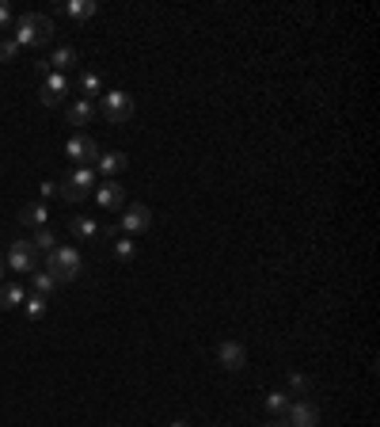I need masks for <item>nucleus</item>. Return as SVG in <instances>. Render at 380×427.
Returning <instances> with one entry per match:
<instances>
[{
	"mask_svg": "<svg viewBox=\"0 0 380 427\" xmlns=\"http://www.w3.org/2000/svg\"><path fill=\"white\" fill-rule=\"evenodd\" d=\"M50 38H53V19L38 16V12H27V16L16 19V35H12V42H16L19 50H23V46H46Z\"/></svg>",
	"mask_w": 380,
	"mask_h": 427,
	"instance_id": "nucleus-1",
	"label": "nucleus"
},
{
	"mask_svg": "<svg viewBox=\"0 0 380 427\" xmlns=\"http://www.w3.org/2000/svg\"><path fill=\"white\" fill-rule=\"evenodd\" d=\"M46 271L58 279V287H61V282H73L76 275H80L84 259H80V252H76L73 245H58L50 252V259H46Z\"/></svg>",
	"mask_w": 380,
	"mask_h": 427,
	"instance_id": "nucleus-2",
	"label": "nucleus"
},
{
	"mask_svg": "<svg viewBox=\"0 0 380 427\" xmlns=\"http://www.w3.org/2000/svg\"><path fill=\"white\" fill-rule=\"evenodd\" d=\"M95 183H99V176H95L92 164H76L69 176H65V183H61V199L65 202H80V199H88V191H92Z\"/></svg>",
	"mask_w": 380,
	"mask_h": 427,
	"instance_id": "nucleus-3",
	"label": "nucleus"
},
{
	"mask_svg": "<svg viewBox=\"0 0 380 427\" xmlns=\"http://www.w3.org/2000/svg\"><path fill=\"white\" fill-rule=\"evenodd\" d=\"M99 115L107 118V123H130V115H133V100H130V92H118V88H110L103 92V100H99Z\"/></svg>",
	"mask_w": 380,
	"mask_h": 427,
	"instance_id": "nucleus-4",
	"label": "nucleus"
},
{
	"mask_svg": "<svg viewBox=\"0 0 380 427\" xmlns=\"http://www.w3.org/2000/svg\"><path fill=\"white\" fill-rule=\"evenodd\" d=\"M38 252L31 248V240H12V245H8V267L16 271V275H31V271H35V264H38Z\"/></svg>",
	"mask_w": 380,
	"mask_h": 427,
	"instance_id": "nucleus-5",
	"label": "nucleus"
},
{
	"mask_svg": "<svg viewBox=\"0 0 380 427\" xmlns=\"http://www.w3.org/2000/svg\"><path fill=\"white\" fill-rule=\"evenodd\" d=\"M65 92H69V81H65V73H46L42 76V88H38V103L42 107H58L65 100Z\"/></svg>",
	"mask_w": 380,
	"mask_h": 427,
	"instance_id": "nucleus-6",
	"label": "nucleus"
},
{
	"mask_svg": "<svg viewBox=\"0 0 380 427\" xmlns=\"http://www.w3.org/2000/svg\"><path fill=\"white\" fill-rule=\"evenodd\" d=\"M65 157L76 160V164H95L99 160V145L88 134H73L69 141H65Z\"/></svg>",
	"mask_w": 380,
	"mask_h": 427,
	"instance_id": "nucleus-7",
	"label": "nucleus"
},
{
	"mask_svg": "<svg viewBox=\"0 0 380 427\" xmlns=\"http://www.w3.org/2000/svg\"><path fill=\"white\" fill-rule=\"evenodd\" d=\"M118 225L126 229V233H144V229L152 225V210L144 202H133V206H122V217Z\"/></svg>",
	"mask_w": 380,
	"mask_h": 427,
	"instance_id": "nucleus-8",
	"label": "nucleus"
},
{
	"mask_svg": "<svg viewBox=\"0 0 380 427\" xmlns=\"http://www.w3.org/2000/svg\"><path fill=\"white\" fill-rule=\"evenodd\" d=\"M285 423H289V427H316V423H320V408H316L312 401H289Z\"/></svg>",
	"mask_w": 380,
	"mask_h": 427,
	"instance_id": "nucleus-9",
	"label": "nucleus"
},
{
	"mask_svg": "<svg viewBox=\"0 0 380 427\" xmlns=\"http://www.w3.org/2000/svg\"><path fill=\"white\" fill-rule=\"evenodd\" d=\"M95 206H99V210H122V206H126V191H122V183H115V180L95 183Z\"/></svg>",
	"mask_w": 380,
	"mask_h": 427,
	"instance_id": "nucleus-10",
	"label": "nucleus"
},
{
	"mask_svg": "<svg viewBox=\"0 0 380 427\" xmlns=\"http://www.w3.org/2000/svg\"><path fill=\"white\" fill-rule=\"evenodd\" d=\"M217 359H221V366L225 370H243V363H248V351H243V344H236V339H225V344L217 347Z\"/></svg>",
	"mask_w": 380,
	"mask_h": 427,
	"instance_id": "nucleus-11",
	"label": "nucleus"
},
{
	"mask_svg": "<svg viewBox=\"0 0 380 427\" xmlns=\"http://www.w3.org/2000/svg\"><path fill=\"white\" fill-rule=\"evenodd\" d=\"M92 168H95V176H103V180H115L118 176V172L122 168H126V153H99V160L92 164Z\"/></svg>",
	"mask_w": 380,
	"mask_h": 427,
	"instance_id": "nucleus-12",
	"label": "nucleus"
},
{
	"mask_svg": "<svg viewBox=\"0 0 380 427\" xmlns=\"http://www.w3.org/2000/svg\"><path fill=\"white\" fill-rule=\"evenodd\" d=\"M46 222H50L46 202H27L23 210H19V225H23V229H42Z\"/></svg>",
	"mask_w": 380,
	"mask_h": 427,
	"instance_id": "nucleus-13",
	"label": "nucleus"
},
{
	"mask_svg": "<svg viewBox=\"0 0 380 427\" xmlns=\"http://www.w3.org/2000/svg\"><path fill=\"white\" fill-rule=\"evenodd\" d=\"M23 302H27V290L19 287V282H8V287H0V309H19Z\"/></svg>",
	"mask_w": 380,
	"mask_h": 427,
	"instance_id": "nucleus-14",
	"label": "nucleus"
},
{
	"mask_svg": "<svg viewBox=\"0 0 380 427\" xmlns=\"http://www.w3.org/2000/svg\"><path fill=\"white\" fill-rule=\"evenodd\" d=\"M65 118H69L73 126H84V123H92V118H95V103H92V100H76V103L69 107V111H65Z\"/></svg>",
	"mask_w": 380,
	"mask_h": 427,
	"instance_id": "nucleus-15",
	"label": "nucleus"
},
{
	"mask_svg": "<svg viewBox=\"0 0 380 427\" xmlns=\"http://www.w3.org/2000/svg\"><path fill=\"white\" fill-rule=\"evenodd\" d=\"M69 229H73V237H80V240H95L99 233H103V225H99L95 217H73Z\"/></svg>",
	"mask_w": 380,
	"mask_h": 427,
	"instance_id": "nucleus-16",
	"label": "nucleus"
},
{
	"mask_svg": "<svg viewBox=\"0 0 380 427\" xmlns=\"http://www.w3.org/2000/svg\"><path fill=\"white\" fill-rule=\"evenodd\" d=\"M61 12L69 19H92L99 12V4L95 0H69V4H61Z\"/></svg>",
	"mask_w": 380,
	"mask_h": 427,
	"instance_id": "nucleus-17",
	"label": "nucleus"
},
{
	"mask_svg": "<svg viewBox=\"0 0 380 427\" xmlns=\"http://www.w3.org/2000/svg\"><path fill=\"white\" fill-rule=\"evenodd\" d=\"M53 287H58V279L50 275V271H31V294H42V298H50L53 294Z\"/></svg>",
	"mask_w": 380,
	"mask_h": 427,
	"instance_id": "nucleus-18",
	"label": "nucleus"
},
{
	"mask_svg": "<svg viewBox=\"0 0 380 427\" xmlns=\"http://www.w3.org/2000/svg\"><path fill=\"white\" fill-rule=\"evenodd\" d=\"M73 61H76V50H73V46H58V50H53L50 58H46V65H50L53 73H65Z\"/></svg>",
	"mask_w": 380,
	"mask_h": 427,
	"instance_id": "nucleus-19",
	"label": "nucleus"
},
{
	"mask_svg": "<svg viewBox=\"0 0 380 427\" xmlns=\"http://www.w3.org/2000/svg\"><path fill=\"white\" fill-rule=\"evenodd\" d=\"M46 309H50V302L42 298V294H27V302H23V313L31 317V321H42V317H46Z\"/></svg>",
	"mask_w": 380,
	"mask_h": 427,
	"instance_id": "nucleus-20",
	"label": "nucleus"
},
{
	"mask_svg": "<svg viewBox=\"0 0 380 427\" xmlns=\"http://www.w3.org/2000/svg\"><path fill=\"white\" fill-rule=\"evenodd\" d=\"M31 248H35V252H53V248H58V237H53V229H46V225L35 229V237H31Z\"/></svg>",
	"mask_w": 380,
	"mask_h": 427,
	"instance_id": "nucleus-21",
	"label": "nucleus"
},
{
	"mask_svg": "<svg viewBox=\"0 0 380 427\" xmlns=\"http://www.w3.org/2000/svg\"><path fill=\"white\" fill-rule=\"evenodd\" d=\"M80 100H92V96H103V81H99V73H84L80 76Z\"/></svg>",
	"mask_w": 380,
	"mask_h": 427,
	"instance_id": "nucleus-22",
	"label": "nucleus"
},
{
	"mask_svg": "<svg viewBox=\"0 0 380 427\" xmlns=\"http://www.w3.org/2000/svg\"><path fill=\"white\" fill-rule=\"evenodd\" d=\"M289 408V393L285 389H274V393H266V412H274V416H285Z\"/></svg>",
	"mask_w": 380,
	"mask_h": 427,
	"instance_id": "nucleus-23",
	"label": "nucleus"
},
{
	"mask_svg": "<svg viewBox=\"0 0 380 427\" xmlns=\"http://www.w3.org/2000/svg\"><path fill=\"white\" fill-rule=\"evenodd\" d=\"M115 256L122 259V264H130V259L137 256V245H133V237H118V240H115Z\"/></svg>",
	"mask_w": 380,
	"mask_h": 427,
	"instance_id": "nucleus-24",
	"label": "nucleus"
},
{
	"mask_svg": "<svg viewBox=\"0 0 380 427\" xmlns=\"http://www.w3.org/2000/svg\"><path fill=\"white\" fill-rule=\"evenodd\" d=\"M16 53H19V46L12 38H0V61H16Z\"/></svg>",
	"mask_w": 380,
	"mask_h": 427,
	"instance_id": "nucleus-25",
	"label": "nucleus"
},
{
	"mask_svg": "<svg viewBox=\"0 0 380 427\" xmlns=\"http://www.w3.org/2000/svg\"><path fill=\"white\" fill-rule=\"evenodd\" d=\"M289 389H293V393H308L312 381H308L305 374H289Z\"/></svg>",
	"mask_w": 380,
	"mask_h": 427,
	"instance_id": "nucleus-26",
	"label": "nucleus"
},
{
	"mask_svg": "<svg viewBox=\"0 0 380 427\" xmlns=\"http://www.w3.org/2000/svg\"><path fill=\"white\" fill-rule=\"evenodd\" d=\"M4 27H12V4L0 0V31H4Z\"/></svg>",
	"mask_w": 380,
	"mask_h": 427,
	"instance_id": "nucleus-27",
	"label": "nucleus"
},
{
	"mask_svg": "<svg viewBox=\"0 0 380 427\" xmlns=\"http://www.w3.org/2000/svg\"><path fill=\"white\" fill-rule=\"evenodd\" d=\"M42 199H50V195H61V183H53V180H46V183H42Z\"/></svg>",
	"mask_w": 380,
	"mask_h": 427,
	"instance_id": "nucleus-28",
	"label": "nucleus"
},
{
	"mask_svg": "<svg viewBox=\"0 0 380 427\" xmlns=\"http://www.w3.org/2000/svg\"><path fill=\"white\" fill-rule=\"evenodd\" d=\"M266 427H289L285 420H274V423H266Z\"/></svg>",
	"mask_w": 380,
	"mask_h": 427,
	"instance_id": "nucleus-29",
	"label": "nucleus"
},
{
	"mask_svg": "<svg viewBox=\"0 0 380 427\" xmlns=\"http://www.w3.org/2000/svg\"><path fill=\"white\" fill-rule=\"evenodd\" d=\"M0 279H4V252H0Z\"/></svg>",
	"mask_w": 380,
	"mask_h": 427,
	"instance_id": "nucleus-30",
	"label": "nucleus"
},
{
	"mask_svg": "<svg viewBox=\"0 0 380 427\" xmlns=\"http://www.w3.org/2000/svg\"><path fill=\"white\" fill-rule=\"evenodd\" d=\"M171 427H190V423H186V420H175V423H171Z\"/></svg>",
	"mask_w": 380,
	"mask_h": 427,
	"instance_id": "nucleus-31",
	"label": "nucleus"
}]
</instances>
